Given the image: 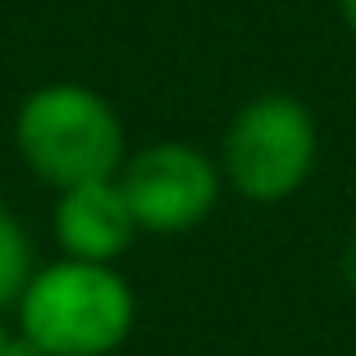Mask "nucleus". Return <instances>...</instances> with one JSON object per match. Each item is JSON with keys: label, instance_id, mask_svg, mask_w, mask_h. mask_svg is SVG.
Wrapping results in <instances>:
<instances>
[{"label": "nucleus", "instance_id": "5", "mask_svg": "<svg viewBox=\"0 0 356 356\" xmlns=\"http://www.w3.org/2000/svg\"><path fill=\"white\" fill-rule=\"evenodd\" d=\"M51 233H55L60 256L119 265L124 252L137 242V220L124 201L119 178H92V183L55 192Z\"/></svg>", "mask_w": 356, "mask_h": 356}, {"label": "nucleus", "instance_id": "8", "mask_svg": "<svg viewBox=\"0 0 356 356\" xmlns=\"http://www.w3.org/2000/svg\"><path fill=\"white\" fill-rule=\"evenodd\" d=\"M0 356H42V352H37V347H32L28 338H23L19 329H14V334H10V343H5V352H0Z\"/></svg>", "mask_w": 356, "mask_h": 356}, {"label": "nucleus", "instance_id": "4", "mask_svg": "<svg viewBox=\"0 0 356 356\" xmlns=\"http://www.w3.org/2000/svg\"><path fill=\"white\" fill-rule=\"evenodd\" d=\"M115 178L137 220V233L151 238H178L201 229L224 197L215 151L183 137H156L147 147L128 151Z\"/></svg>", "mask_w": 356, "mask_h": 356}, {"label": "nucleus", "instance_id": "2", "mask_svg": "<svg viewBox=\"0 0 356 356\" xmlns=\"http://www.w3.org/2000/svg\"><path fill=\"white\" fill-rule=\"evenodd\" d=\"M14 151L23 169L51 192L92 178H115L128 147L124 115L87 83H42L14 110Z\"/></svg>", "mask_w": 356, "mask_h": 356}, {"label": "nucleus", "instance_id": "9", "mask_svg": "<svg viewBox=\"0 0 356 356\" xmlns=\"http://www.w3.org/2000/svg\"><path fill=\"white\" fill-rule=\"evenodd\" d=\"M338 14H343V28L352 32V42H356V0H338Z\"/></svg>", "mask_w": 356, "mask_h": 356}, {"label": "nucleus", "instance_id": "6", "mask_svg": "<svg viewBox=\"0 0 356 356\" xmlns=\"http://www.w3.org/2000/svg\"><path fill=\"white\" fill-rule=\"evenodd\" d=\"M32 270H37V247H32L28 224L0 201V311L19 302Z\"/></svg>", "mask_w": 356, "mask_h": 356}, {"label": "nucleus", "instance_id": "10", "mask_svg": "<svg viewBox=\"0 0 356 356\" xmlns=\"http://www.w3.org/2000/svg\"><path fill=\"white\" fill-rule=\"evenodd\" d=\"M10 334H14V325L5 320V311H0V352H5V343H10Z\"/></svg>", "mask_w": 356, "mask_h": 356}, {"label": "nucleus", "instance_id": "1", "mask_svg": "<svg viewBox=\"0 0 356 356\" xmlns=\"http://www.w3.org/2000/svg\"><path fill=\"white\" fill-rule=\"evenodd\" d=\"M14 329L42 356H119L137 329V293L119 265L55 256L23 283Z\"/></svg>", "mask_w": 356, "mask_h": 356}, {"label": "nucleus", "instance_id": "7", "mask_svg": "<svg viewBox=\"0 0 356 356\" xmlns=\"http://www.w3.org/2000/svg\"><path fill=\"white\" fill-rule=\"evenodd\" d=\"M343 279H347V288L356 293V233L347 238V247H343Z\"/></svg>", "mask_w": 356, "mask_h": 356}, {"label": "nucleus", "instance_id": "3", "mask_svg": "<svg viewBox=\"0 0 356 356\" xmlns=\"http://www.w3.org/2000/svg\"><path fill=\"white\" fill-rule=\"evenodd\" d=\"M224 188L252 206H279L311 183L320 165L315 110L293 92H261L233 110L220 137Z\"/></svg>", "mask_w": 356, "mask_h": 356}]
</instances>
